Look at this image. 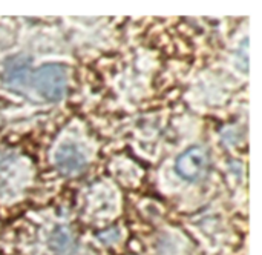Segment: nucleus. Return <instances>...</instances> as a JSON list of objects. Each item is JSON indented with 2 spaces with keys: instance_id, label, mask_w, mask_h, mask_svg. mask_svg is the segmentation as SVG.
I'll use <instances>...</instances> for the list:
<instances>
[{
  "instance_id": "obj_1",
  "label": "nucleus",
  "mask_w": 262,
  "mask_h": 255,
  "mask_svg": "<svg viewBox=\"0 0 262 255\" xmlns=\"http://www.w3.org/2000/svg\"><path fill=\"white\" fill-rule=\"evenodd\" d=\"M29 85L41 99L48 102H58L66 92V69L55 63L43 65L34 72H29Z\"/></svg>"
},
{
  "instance_id": "obj_2",
  "label": "nucleus",
  "mask_w": 262,
  "mask_h": 255,
  "mask_svg": "<svg viewBox=\"0 0 262 255\" xmlns=\"http://www.w3.org/2000/svg\"><path fill=\"white\" fill-rule=\"evenodd\" d=\"M175 169L180 177H183L187 182H198L206 169H207V155L206 151L200 146L187 149L184 154H181L177 160Z\"/></svg>"
},
{
  "instance_id": "obj_3",
  "label": "nucleus",
  "mask_w": 262,
  "mask_h": 255,
  "mask_svg": "<svg viewBox=\"0 0 262 255\" xmlns=\"http://www.w3.org/2000/svg\"><path fill=\"white\" fill-rule=\"evenodd\" d=\"M54 160L63 175H75L86 168V155L74 143L61 145L57 149Z\"/></svg>"
}]
</instances>
